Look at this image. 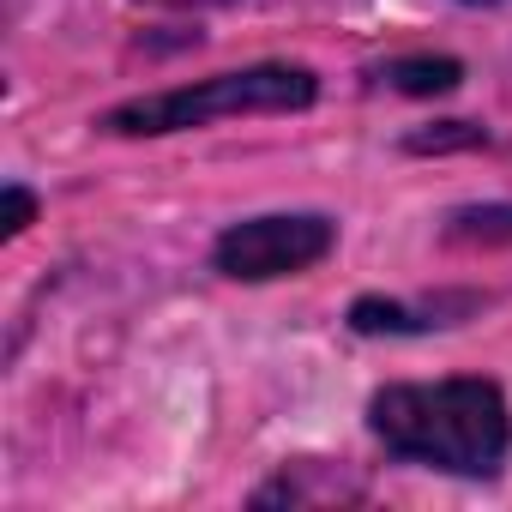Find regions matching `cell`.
<instances>
[{
    "mask_svg": "<svg viewBox=\"0 0 512 512\" xmlns=\"http://www.w3.org/2000/svg\"><path fill=\"white\" fill-rule=\"evenodd\" d=\"M374 434L434 470L494 476L512 446V416L500 386L488 380H434V386H386L374 398Z\"/></svg>",
    "mask_w": 512,
    "mask_h": 512,
    "instance_id": "6da1fadb",
    "label": "cell"
},
{
    "mask_svg": "<svg viewBox=\"0 0 512 512\" xmlns=\"http://www.w3.org/2000/svg\"><path fill=\"white\" fill-rule=\"evenodd\" d=\"M314 103V73L308 67H241V73H217L181 91H157L139 103L109 109V133H181V127H205L223 115H272V109H308Z\"/></svg>",
    "mask_w": 512,
    "mask_h": 512,
    "instance_id": "7a4b0ae2",
    "label": "cell"
},
{
    "mask_svg": "<svg viewBox=\"0 0 512 512\" xmlns=\"http://www.w3.org/2000/svg\"><path fill=\"white\" fill-rule=\"evenodd\" d=\"M326 253H332V223L314 211L253 217L217 241V272L241 278V284H266V278H296V272L320 266Z\"/></svg>",
    "mask_w": 512,
    "mask_h": 512,
    "instance_id": "3957f363",
    "label": "cell"
},
{
    "mask_svg": "<svg viewBox=\"0 0 512 512\" xmlns=\"http://www.w3.org/2000/svg\"><path fill=\"white\" fill-rule=\"evenodd\" d=\"M380 79H392V85L410 91V97H440V91H458L464 67L446 61V55H416V61H392Z\"/></svg>",
    "mask_w": 512,
    "mask_h": 512,
    "instance_id": "277c9868",
    "label": "cell"
},
{
    "mask_svg": "<svg viewBox=\"0 0 512 512\" xmlns=\"http://www.w3.org/2000/svg\"><path fill=\"white\" fill-rule=\"evenodd\" d=\"M452 235L464 241H512V205H476L452 217Z\"/></svg>",
    "mask_w": 512,
    "mask_h": 512,
    "instance_id": "5b68a950",
    "label": "cell"
},
{
    "mask_svg": "<svg viewBox=\"0 0 512 512\" xmlns=\"http://www.w3.org/2000/svg\"><path fill=\"white\" fill-rule=\"evenodd\" d=\"M350 326H356V332H416L422 320H416L410 308H398V302H356Z\"/></svg>",
    "mask_w": 512,
    "mask_h": 512,
    "instance_id": "8992f818",
    "label": "cell"
},
{
    "mask_svg": "<svg viewBox=\"0 0 512 512\" xmlns=\"http://www.w3.org/2000/svg\"><path fill=\"white\" fill-rule=\"evenodd\" d=\"M31 217H37V199H31L25 187H7V211H0V229H7V235H19Z\"/></svg>",
    "mask_w": 512,
    "mask_h": 512,
    "instance_id": "52a82bcc",
    "label": "cell"
},
{
    "mask_svg": "<svg viewBox=\"0 0 512 512\" xmlns=\"http://www.w3.org/2000/svg\"><path fill=\"white\" fill-rule=\"evenodd\" d=\"M169 7H217V0H169Z\"/></svg>",
    "mask_w": 512,
    "mask_h": 512,
    "instance_id": "ba28073f",
    "label": "cell"
}]
</instances>
